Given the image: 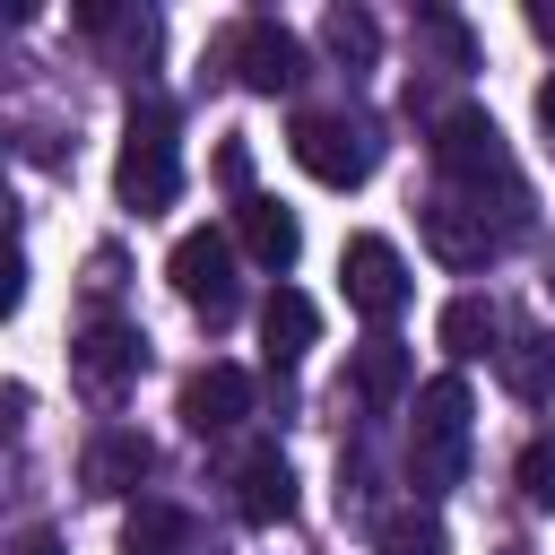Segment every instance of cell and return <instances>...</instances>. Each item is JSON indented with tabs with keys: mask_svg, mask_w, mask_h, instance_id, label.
<instances>
[{
	"mask_svg": "<svg viewBox=\"0 0 555 555\" xmlns=\"http://www.w3.org/2000/svg\"><path fill=\"white\" fill-rule=\"evenodd\" d=\"M538 130H546V147H555V78L538 87Z\"/></svg>",
	"mask_w": 555,
	"mask_h": 555,
	"instance_id": "cell-23",
	"label": "cell"
},
{
	"mask_svg": "<svg viewBox=\"0 0 555 555\" xmlns=\"http://www.w3.org/2000/svg\"><path fill=\"white\" fill-rule=\"evenodd\" d=\"M147 468H156V451H147V434H130V425H113V434L87 442V494H130Z\"/></svg>",
	"mask_w": 555,
	"mask_h": 555,
	"instance_id": "cell-12",
	"label": "cell"
},
{
	"mask_svg": "<svg viewBox=\"0 0 555 555\" xmlns=\"http://www.w3.org/2000/svg\"><path fill=\"white\" fill-rule=\"evenodd\" d=\"M113 182H121V208H139V217L173 208V191H182V147H173V104H165V95H139V104H130Z\"/></svg>",
	"mask_w": 555,
	"mask_h": 555,
	"instance_id": "cell-1",
	"label": "cell"
},
{
	"mask_svg": "<svg viewBox=\"0 0 555 555\" xmlns=\"http://www.w3.org/2000/svg\"><path fill=\"white\" fill-rule=\"evenodd\" d=\"M399 390H408V347L399 338H364L356 347V399L382 416V408H399Z\"/></svg>",
	"mask_w": 555,
	"mask_h": 555,
	"instance_id": "cell-15",
	"label": "cell"
},
{
	"mask_svg": "<svg viewBox=\"0 0 555 555\" xmlns=\"http://www.w3.org/2000/svg\"><path fill=\"white\" fill-rule=\"evenodd\" d=\"M425 251H434L442 269H486V260L503 251V225H486V208H477V199L434 191V199H425Z\"/></svg>",
	"mask_w": 555,
	"mask_h": 555,
	"instance_id": "cell-7",
	"label": "cell"
},
{
	"mask_svg": "<svg viewBox=\"0 0 555 555\" xmlns=\"http://www.w3.org/2000/svg\"><path fill=\"white\" fill-rule=\"evenodd\" d=\"M225 69H234L251 95H278V87L304 78V43H295L278 17H243V26L225 35Z\"/></svg>",
	"mask_w": 555,
	"mask_h": 555,
	"instance_id": "cell-6",
	"label": "cell"
},
{
	"mask_svg": "<svg viewBox=\"0 0 555 555\" xmlns=\"http://www.w3.org/2000/svg\"><path fill=\"white\" fill-rule=\"evenodd\" d=\"M321 43H330V61H347V69H373V52H382V26H373L364 9H330V17H321Z\"/></svg>",
	"mask_w": 555,
	"mask_h": 555,
	"instance_id": "cell-18",
	"label": "cell"
},
{
	"mask_svg": "<svg viewBox=\"0 0 555 555\" xmlns=\"http://www.w3.org/2000/svg\"><path fill=\"white\" fill-rule=\"evenodd\" d=\"M251 416V373L243 364H199L191 382H182V425L191 434H225V425H243Z\"/></svg>",
	"mask_w": 555,
	"mask_h": 555,
	"instance_id": "cell-10",
	"label": "cell"
},
{
	"mask_svg": "<svg viewBox=\"0 0 555 555\" xmlns=\"http://www.w3.org/2000/svg\"><path fill=\"white\" fill-rule=\"evenodd\" d=\"M503 382H512L520 399H546V390H555V338H546V330H512V347H503Z\"/></svg>",
	"mask_w": 555,
	"mask_h": 555,
	"instance_id": "cell-17",
	"label": "cell"
},
{
	"mask_svg": "<svg viewBox=\"0 0 555 555\" xmlns=\"http://www.w3.org/2000/svg\"><path fill=\"white\" fill-rule=\"evenodd\" d=\"M338 278H347V304H356L364 321H399V304H408L399 243H382V234H356V243L338 251Z\"/></svg>",
	"mask_w": 555,
	"mask_h": 555,
	"instance_id": "cell-8",
	"label": "cell"
},
{
	"mask_svg": "<svg viewBox=\"0 0 555 555\" xmlns=\"http://www.w3.org/2000/svg\"><path fill=\"white\" fill-rule=\"evenodd\" d=\"M139 364H147V338H139L130 321H87L78 347H69V373H78L95 399H121V390L139 382Z\"/></svg>",
	"mask_w": 555,
	"mask_h": 555,
	"instance_id": "cell-9",
	"label": "cell"
},
{
	"mask_svg": "<svg viewBox=\"0 0 555 555\" xmlns=\"http://www.w3.org/2000/svg\"><path fill=\"white\" fill-rule=\"evenodd\" d=\"M17 304V260H0V312Z\"/></svg>",
	"mask_w": 555,
	"mask_h": 555,
	"instance_id": "cell-24",
	"label": "cell"
},
{
	"mask_svg": "<svg viewBox=\"0 0 555 555\" xmlns=\"http://www.w3.org/2000/svg\"><path fill=\"white\" fill-rule=\"evenodd\" d=\"M520 494H529L538 512H555V434H529V442H520Z\"/></svg>",
	"mask_w": 555,
	"mask_h": 555,
	"instance_id": "cell-21",
	"label": "cell"
},
{
	"mask_svg": "<svg viewBox=\"0 0 555 555\" xmlns=\"http://www.w3.org/2000/svg\"><path fill=\"white\" fill-rule=\"evenodd\" d=\"M434 165L451 173L442 191H460V199H477V208H486V182L520 191V182H512V156H503V130H494V113H477V104H460V113L434 121Z\"/></svg>",
	"mask_w": 555,
	"mask_h": 555,
	"instance_id": "cell-3",
	"label": "cell"
},
{
	"mask_svg": "<svg viewBox=\"0 0 555 555\" xmlns=\"http://www.w3.org/2000/svg\"><path fill=\"white\" fill-rule=\"evenodd\" d=\"M234 512H243L251 529L295 520V468H286V451H278V442H260V451L234 468Z\"/></svg>",
	"mask_w": 555,
	"mask_h": 555,
	"instance_id": "cell-11",
	"label": "cell"
},
{
	"mask_svg": "<svg viewBox=\"0 0 555 555\" xmlns=\"http://www.w3.org/2000/svg\"><path fill=\"white\" fill-rule=\"evenodd\" d=\"M165 278L182 286V304L199 312V321H234V243L217 234V225H199V234H182L173 243V260H165Z\"/></svg>",
	"mask_w": 555,
	"mask_h": 555,
	"instance_id": "cell-5",
	"label": "cell"
},
{
	"mask_svg": "<svg viewBox=\"0 0 555 555\" xmlns=\"http://www.w3.org/2000/svg\"><path fill=\"white\" fill-rule=\"evenodd\" d=\"M17 555H61V538H52V529H35V538H26Z\"/></svg>",
	"mask_w": 555,
	"mask_h": 555,
	"instance_id": "cell-25",
	"label": "cell"
},
{
	"mask_svg": "<svg viewBox=\"0 0 555 555\" xmlns=\"http://www.w3.org/2000/svg\"><path fill=\"white\" fill-rule=\"evenodd\" d=\"M286 147H295V165H304L312 182H330V191H356V182L373 173V130L347 121V113H295Z\"/></svg>",
	"mask_w": 555,
	"mask_h": 555,
	"instance_id": "cell-4",
	"label": "cell"
},
{
	"mask_svg": "<svg viewBox=\"0 0 555 555\" xmlns=\"http://www.w3.org/2000/svg\"><path fill=\"white\" fill-rule=\"evenodd\" d=\"M217 173H225V182L251 199V156H243V139H225V147H217Z\"/></svg>",
	"mask_w": 555,
	"mask_h": 555,
	"instance_id": "cell-22",
	"label": "cell"
},
{
	"mask_svg": "<svg viewBox=\"0 0 555 555\" xmlns=\"http://www.w3.org/2000/svg\"><path fill=\"white\" fill-rule=\"evenodd\" d=\"M442 347H451V356H486V347H494V312H486L477 295H451V304H442Z\"/></svg>",
	"mask_w": 555,
	"mask_h": 555,
	"instance_id": "cell-20",
	"label": "cell"
},
{
	"mask_svg": "<svg viewBox=\"0 0 555 555\" xmlns=\"http://www.w3.org/2000/svg\"><path fill=\"white\" fill-rule=\"evenodd\" d=\"M234 225H243V251H251L260 269H286V260L304 251V225H295V208H278V199H260V191L234 208Z\"/></svg>",
	"mask_w": 555,
	"mask_h": 555,
	"instance_id": "cell-13",
	"label": "cell"
},
{
	"mask_svg": "<svg viewBox=\"0 0 555 555\" xmlns=\"http://www.w3.org/2000/svg\"><path fill=\"white\" fill-rule=\"evenodd\" d=\"M121 546H130V555H182V546H191V520H182L173 503H139Z\"/></svg>",
	"mask_w": 555,
	"mask_h": 555,
	"instance_id": "cell-19",
	"label": "cell"
},
{
	"mask_svg": "<svg viewBox=\"0 0 555 555\" xmlns=\"http://www.w3.org/2000/svg\"><path fill=\"white\" fill-rule=\"evenodd\" d=\"M260 338H269V364H295V356L321 338L312 295H304V286H269V304H260Z\"/></svg>",
	"mask_w": 555,
	"mask_h": 555,
	"instance_id": "cell-14",
	"label": "cell"
},
{
	"mask_svg": "<svg viewBox=\"0 0 555 555\" xmlns=\"http://www.w3.org/2000/svg\"><path fill=\"white\" fill-rule=\"evenodd\" d=\"M468 468V382L460 373H434L416 390V434H408V477L416 494H451Z\"/></svg>",
	"mask_w": 555,
	"mask_h": 555,
	"instance_id": "cell-2",
	"label": "cell"
},
{
	"mask_svg": "<svg viewBox=\"0 0 555 555\" xmlns=\"http://www.w3.org/2000/svg\"><path fill=\"white\" fill-rule=\"evenodd\" d=\"M373 555H451V538H442V520H434V512L399 503V512H382V520H373Z\"/></svg>",
	"mask_w": 555,
	"mask_h": 555,
	"instance_id": "cell-16",
	"label": "cell"
}]
</instances>
